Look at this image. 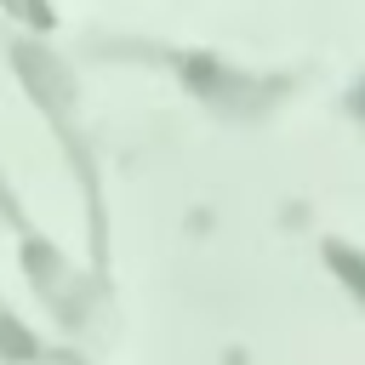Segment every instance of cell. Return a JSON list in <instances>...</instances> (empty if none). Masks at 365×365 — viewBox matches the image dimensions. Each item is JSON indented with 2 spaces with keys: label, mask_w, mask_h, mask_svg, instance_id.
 <instances>
[{
  "label": "cell",
  "mask_w": 365,
  "mask_h": 365,
  "mask_svg": "<svg viewBox=\"0 0 365 365\" xmlns=\"http://www.w3.org/2000/svg\"><path fill=\"white\" fill-rule=\"evenodd\" d=\"M359 108H365V97H359Z\"/></svg>",
  "instance_id": "cell-2"
},
{
  "label": "cell",
  "mask_w": 365,
  "mask_h": 365,
  "mask_svg": "<svg viewBox=\"0 0 365 365\" xmlns=\"http://www.w3.org/2000/svg\"><path fill=\"white\" fill-rule=\"evenodd\" d=\"M331 268L348 279V291L354 297H365V257H354V251H342V245H331Z\"/></svg>",
  "instance_id": "cell-1"
}]
</instances>
